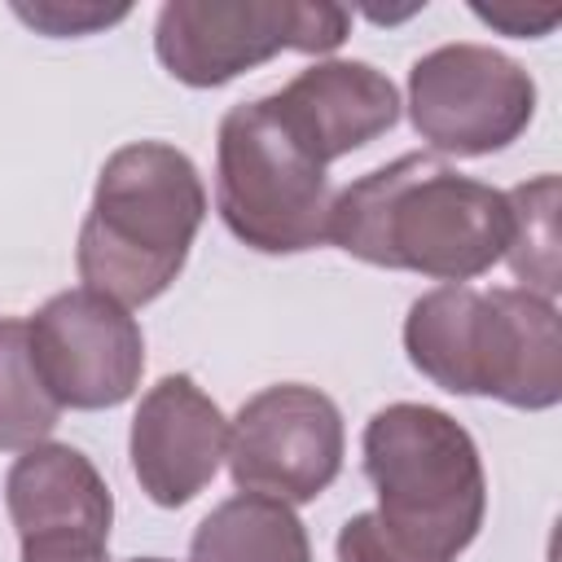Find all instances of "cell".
Segmentation results:
<instances>
[{"instance_id":"19","label":"cell","mask_w":562,"mask_h":562,"mask_svg":"<svg viewBox=\"0 0 562 562\" xmlns=\"http://www.w3.org/2000/svg\"><path fill=\"white\" fill-rule=\"evenodd\" d=\"M127 562H167V558H127Z\"/></svg>"},{"instance_id":"18","label":"cell","mask_w":562,"mask_h":562,"mask_svg":"<svg viewBox=\"0 0 562 562\" xmlns=\"http://www.w3.org/2000/svg\"><path fill=\"white\" fill-rule=\"evenodd\" d=\"M22 562H110V540L88 531H57L22 540Z\"/></svg>"},{"instance_id":"5","label":"cell","mask_w":562,"mask_h":562,"mask_svg":"<svg viewBox=\"0 0 562 562\" xmlns=\"http://www.w3.org/2000/svg\"><path fill=\"white\" fill-rule=\"evenodd\" d=\"M329 176L290 136L272 97L233 105L215 132V211L259 255H299L329 241Z\"/></svg>"},{"instance_id":"12","label":"cell","mask_w":562,"mask_h":562,"mask_svg":"<svg viewBox=\"0 0 562 562\" xmlns=\"http://www.w3.org/2000/svg\"><path fill=\"white\" fill-rule=\"evenodd\" d=\"M4 509L18 527V540L88 531L110 540L114 496L101 470L70 443H35L26 448L4 479Z\"/></svg>"},{"instance_id":"10","label":"cell","mask_w":562,"mask_h":562,"mask_svg":"<svg viewBox=\"0 0 562 562\" xmlns=\"http://www.w3.org/2000/svg\"><path fill=\"white\" fill-rule=\"evenodd\" d=\"M224 452H228V417L189 373H167L140 395L127 457L140 492L154 505L162 509L189 505L215 479Z\"/></svg>"},{"instance_id":"4","label":"cell","mask_w":562,"mask_h":562,"mask_svg":"<svg viewBox=\"0 0 562 562\" xmlns=\"http://www.w3.org/2000/svg\"><path fill=\"white\" fill-rule=\"evenodd\" d=\"M378 522L430 562H452L483 527L487 474L470 430L435 404H386L364 426Z\"/></svg>"},{"instance_id":"14","label":"cell","mask_w":562,"mask_h":562,"mask_svg":"<svg viewBox=\"0 0 562 562\" xmlns=\"http://www.w3.org/2000/svg\"><path fill=\"white\" fill-rule=\"evenodd\" d=\"M61 404L35 373L26 321L0 316V452H26L53 435Z\"/></svg>"},{"instance_id":"17","label":"cell","mask_w":562,"mask_h":562,"mask_svg":"<svg viewBox=\"0 0 562 562\" xmlns=\"http://www.w3.org/2000/svg\"><path fill=\"white\" fill-rule=\"evenodd\" d=\"M334 553H338V562H430V558H422L417 549H408L404 540H395V536L378 522L373 509L351 514V518L342 522V531H338V540H334Z\"/></svg>"},{"instance_id":"2","label":"cell","mask_w":562,"mask_h":562,"mask_svg":"<svg viewBox=\"0 0 562 562\" xmlns=\"http://www.w3.org/2000/svg\"><path fill=\"white\" fill-rule=\"evenodd\" d=\"M404 351L448 395H487L527 413L562 400L558 307L522 285L426 290L404 316Z\"/></svg>"},{"instance_id":"7","label":"cell","mask_w":562,"mask_h":562,"mask_svg":"<svg viewBox=\"0 0 562 562\" xmlns=\"http://www.w3.org/2000/svg\"><path fill=\"white\" fill-rule=\"evenodd\" d=\"M536 114V79L487 44H439L408 70L413 132L452 158L514 145Z\"/></svg>"},{"instance_id":"11","label":"cell","mask_w":562,"mask_h":562,"mask_svg":"<svg viewBox=\"0 0 562 562\" xmlns=\"http://www.w3.org/2000/svg\"><path fill=\"white\" fill-rule=\"evenodd\" d=\"M272 105L321 167L378 140L400 119L395 83L369 61H316L272 92Z\"/></svg>"},{"instance_id":"16","label":"cell","mask_w":562,"mask_h":562,"mask_svg":"<svg viewBox=\"0 0 562 562\" xmlns=\"http://www.w3.org/2000/svg\"><path fill=\"white\" fill-rule=\"evenodd\" d=\"M13 13L22 22H31L35 31L44 35H92L110 22H123L127 18V4H92V0H35V4H13Z\"/></svg>"},{"instance_id":"15","label":"cell","mask_w":562,"mask_h":562,"mask_svg":"<svg viewBox=\"0 0 562 562\" xmlns=\"http://www.w3.org/2000/svg\"><path fill=\"white\" fill-rule=\"evenodd\" d=\"M509 202V272L522 281V290L553 299L562 285V263H558V176H536L518 189L505 193Z\"/></svg>"},{"instance_id":"3","label":"cell","mask_w":562,"mask_h":562,"mask_svg":"<svg viewBox=\"0 0 562 562\" xmlns=\"http://www.w3.org/2000/svg\"><path fill=\"white\" fill-rule=\"evenodd\" d=\"M202 220L206 184L193 158L167 140H132L97 176L75 250L79 281L123 307H145L180 277Z\"/></svg>"},{"instance_id":"6","label":"cell","mask_w":562,"mask_h":562,"mask_svg":"<svg viewBox=\"0 0 562 562\" xmlns=\"http://www.w3.org/2000/svg\"><path fill=\"white\" fill-rule=\"evenodd\" d=\"M351 31L342 4L307 0H167L154 22L162 70L189 88H220L277 53H334Z\"/></svg>"},{"instance_id":"13","label":"cell","mask_w":562,"mask_h":562,"mask_svg":"<svg viewBox=\"0 0 562 562\" xmlns=\"http://www.w3.org/2000/svg\"><path fill=\"white\" fill-rule=\"evenodd\" d=\"M189 562H312V540L285 501L237 492L198 522Z\"/></svg>"},{"instance_id":"9","label":"cell","mask_w":562,"mask_h":562,"mask_svg":"<svg viewBox=\"0 0 562 562\" xmlns=\"http://www.w3.org/2000/svg\"><path fill=\"white\" fill-rule=\"evenodd\" d=\"M31 360L61 408H114L136 395L145 369V334L136 316L88 290L53 294L31 321Z\"/></svg>"},{"instance_id":"1","label":"cell","mask_w":562,"mask_h":562,"mask_svg":"<svg viewBox=\"0 0 562 562\" xmlns=\"http://www.w3.org/2000/svg\"><path fill=\"white\" fill-rule=\"evenodd\" d=\"M509 228L505 193L435 154H400L351 180L329 206V241L338 250L443 285H465L505 259Z\"/></svg>"},{"instance_id":"8","label":"cell","mask_w":562,"mask_h":562,"mask_svg":"<svg viewBox=\"0 0 562 562\" xmlns=\"http://www.w3.org/2000/svg\"><path fill=\"white\" fill-rule=\"evenodd\" d=\"M342 452L347 430L338 404L316 386L277 382L237 408L224 461L237 492L307 505L338 479Z\"/></svg>"}]
</instances>
